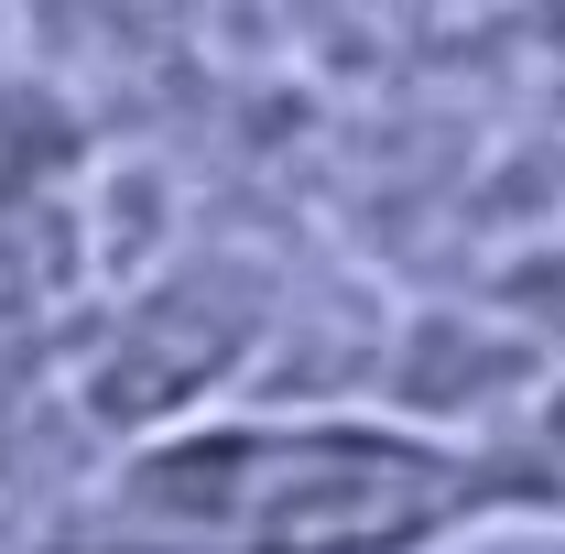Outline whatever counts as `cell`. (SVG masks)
<instances>
[{"instance_id":"cell-1","label":"cell","mask_w":565,"mask_h":554,"mask_svg":"<svg viewBox=\"0 0 565 554\" xmlns=\"http://www.w3.org/2000/svg\"><path fill=\"white\" fill-rule=\"evenodd\" d=\"M490 489L457 446L349 424H196L109 468L55 544L87 554H435Z\"/></svg>"}]
</instances>
